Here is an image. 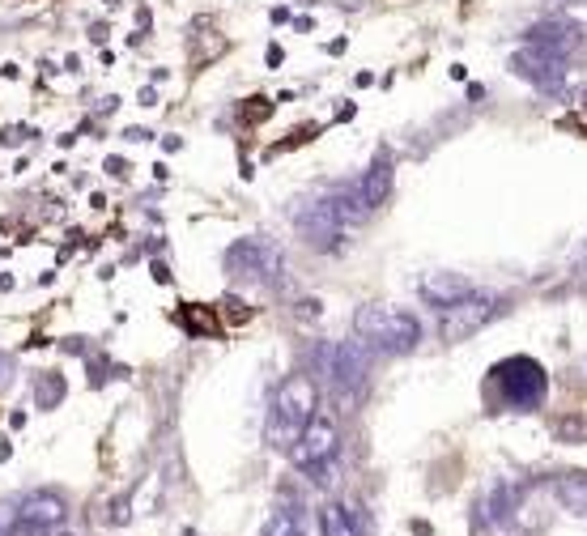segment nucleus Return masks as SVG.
Segmentation results:
<instances>
[{"mask_svg":"<svg viewBox=\"0 0 587 536\" xmlns=\"http://www.w3.org/2000/svg\"><path fill=\"white\" fill-rule=\"evenodd\" d=\"M315 409H320V388H315L311 375H290L281 383V388L273 392V405H268V443L290 451L294 439L303 434V426L315 417Z\"/></svg>","mask_w":587,"mask_h":536,"instance_id":"nucleus-1","label":"nucleus"},{"mask_svg":"<svg viewBox=\"0 0 587 536\" xmlns=\"http://www.w3.org/2000/svg\"><path fill=\"white\" fill-rule=\"evenodd\" d=\"M354 337L371 349V354H413V349L422 345V320H417L413 311L358 307Z\"/></svg>","mask_w":587,"mask_h":536,"instance_id":"nucleus-2","label":"nucleus"},{"mask_svg":"<svg viewBox=\"0 0 587 536\" xmlns=\"http://www.w3.org/2000/svg\"><path fill=\"white\" fill-rule=\"evenodd\" d=\"M490 383L498 392V405L511 409V413H532L541 409L549 400V375L545 366L528 358V354H515V358H502L494 371H490Z\"/></svg>","mask_w":587,"mask_h":536,"instance_id":"nucleus-3","label":"nucleus"},{"mask_svg":"<svg viewBox=\"0 0 587 536\" xmlns=\"http://www.w3.org/2000/svg\"><path fill=\"white\" fill-rule=\"evenodd\" d=\"M226 273L230 277H247V281H264V286H277L285 273V256L281 247H273L268 239H239L226 247Z\"/></svg>","mask_w":587,"mask_h":536,"instance_id":"nucleus-4","label":"nucleus"},{"mask_svg":"<svg viewBox=\"0 0 587 536\" xmlns=\"http://www.w3.org/2000/svg\"><path fill=\"white\" fill-rule=\"evenodd\" d=\"M502 311H507V298L473 290V294L464 298V303H456V307H447V311H443V324H439V332H443V341H451V345H456V341L477 337V332H481L485 324H494Z\"/></svg>","mask_w":587,"mask_h":536,"instance_id":"nucleus-5","label":"nucleus"},{"mask_svg":"<svg viewBox=\"0 0 587 536\" xmlns=\"http://www.w3.org/2000/svg\"><path fill=\"white\" fill-rule=\"evenodd\" d=\"M337 451H341V422L328 409H315V417L303 426V434H298L294 447H290V464L307 473V468H315V464L337 460Z\"/></svg>","mask_w":587,"mask_h":536,"instance_id":"nucleus-6","label":"nucleus"},{"mask_svg":"<svg viewBox=\"0 0 587 536\" xmlns=\"http://www.w3.org/2000/svg\"><path fill=\"white\" fill-rule=\"evenodd\" d=\"M511 73L524 77V81H532L536 90H558L570 69H566V56H553V52H545V47L524 43V47H519V52L511 56Z\"/></svg>","mask_w":587,"mask_h":536,"instance_id":"nucleus-7","label":"nucleus"},{"mask_svg":"<svg viewBox=\"0 0 587 536\" xmlns=\"http://www.w3.org/2000/svg\"><path fill=\"white\" fill-rule=\"evenodd\" d=\"M371 349H366L358 337H349V341H337V375H332V392H337L345 405L362 392V383L366 375H371Z\"/></svg>","mask_w":587,"mask_h":536,"instance_id":"nucleus-8","label":"nucleus"},{"mask_svg":"<svg viewBox=\"0 0 587 536\" xmlns=\"http://www.w3.org/2000/svg\"><path fill=\"white\" fill-rule=\"evenodd\" d=\"M18 519L30 532H56L64 519H69V502H64L56 490H35V494L18 498Z\"/></svg>","mask_w":587,"mask_h":536,"instance_id":"nucleus-9","label":"nucleus"},{"mask_svg":"<svg viewBox=\"0 0 587 536\" xmlns=\"http://www.w3.org/2000/svg\"><path fill=\"white\" fill-rule=\"evenodd\" d=\"M528 43L545 47V52H553V56H570V52H579V47H583V26L566 22V18L536 22V26H528Z\"/></svg>","mask_w":587,"mask_h":536,"instance_id":"nucleus-10","label":"nucleus"},{"mask_svg":"<svg viewBox=\"0 0 587 536\" xmlns=\"http://www.w3.org/2000/svg\"><path fill=\"white\" fill-rule=\"evenodd\" d=\"M320 532L324 536H371V519L362 515L358 502H324Z\"/></svg>","mask_w":587,"mask_h":536,"instance_id":"nucleus-11","label":"nucleus"},{"mask_svg":"<svg viewBox=\"0 0 587 536\" xmlns=\"http://www.w3.org/2000/svg\"><path fill=\"white\" fill-rule=\"evenodd\" d=\"M473 290H477V286H473L468 277H460V273H430L422 286H417V294H422L430 307H439V311L464 303V298L473 294Z\"/></svg>","mask_w":587,"mask_h":536,"instance_id":"nucleus-12","label":"nucleus"},{"mask_svg":"<svg viewBox=\"0 0 587 536\" xmlns=\"http://www.w3.org/2000/svg\"><path fill=\"white\" fill-rule=\"evenodd\" d=\"M392 188H396L392 158L379 154V158L362 171V179H358V192H362V200H366V209H383V205H388V200H392Z\"/></svg>","mask_w":587,"mask_h":536,"instance_id":"nucleus-13","label":"nucleus"},{"mask_svg":"<svg viewBox=\"0 0 587 536\" xmlns=\"http://www.w3.org/2000/svg\"><path fill=\"white\" fill-rule=\"evenodd\" d=\"M515 507H519V485H511V481H494L477 502L481 524H507V519L515 515Z\"/></svg>","mask_w":587,"mask_h":536,"instance_id":"nucleus-14","label":"nucleus"},{"mask_svg":"<svg viewBox=\"0 0 587 536\" xmlns=\"http://www.w3.org/2000/svg\"><path fill=\"white\" fill-rule=\"evenodd\" d=\"M549 490H553V498H558L566 511L587 515V473H562V477H553Z\"/></svg>","mask_w":587,"mask_h":536,"instance_id":"nucleus-15","label":"nucleus"},{"mask_svg":"<svg viewBox=\"0 0 587 536\" xmlns=\"http://www.w3.org/2000/svg\"><path fill=\"white\" fill-rule=\"evenodd\" d=\"M256 536H307L303 511H298V507H277V511L260 524V532H256Z\"/></svg>","mask_w":587,"mask_h":536,"instance_id":"nucleus-16","label":"nucleus"},{"mask_svg":"<svg viewBox=\"0 0 587 536\" xmlns=\"http://www.w3.org/2000/svg\"><path fill=\"white\" fill-rule=\"evenodd\" d=\"M311 366H315V375H324L328 379V388H332V375H337V341H320L311 349Z\"/></svg>","mask_w":587,"mask_h":536,"instance_id":"nucleus-17","label":"nucleus"},{"mask_svg":"<svg viewBox=\"0 0 587 536\" xmlns=\"http://www.w3.org/2000/svg\"><path fill=\"white\" fill-rule=\"evenodd\" d=\"M35 400H39V409H56L64 400V379L60 375H43L39 388H35Z\"/></svg>","mask_w":587,"mask_h":536,"instance_id":"nucleus-18","label":"nucleus"},{"mask_svg":"<svg viewBox=\"0 0 587 536\" xmlns=\"http://www.w3.org/2000/svg\"><path fill=\"white\" fill-rule=\"evenodd\" d=\"M553 434H558L562 443H583L587 439V417H558V422H553Z\"/></svg>","mask_w":587,"mask_h":536,"instance_id":"nucleus-19","label":"nucleus"},{"mask_svg":"<svg viewBox=\"0 0 587 536\" xmlns=\"http://www.w3.org/2000/svg\"><path fill=\"white\" fill-rule=\"evenodd\" d=\"M311 473V481L320 485V490H332V485L341 481V468H337V460H328V464H315V468H307Z\"/></svg>","mask_w":587,"mask_h":536,"instance_id":"nucleus-20","label":"nucleus"},{"mask_svg":"<svg viewBox=\"0 0 587 536\" xmlns=\"http://www.w3.org/2000/svg\"><path fill=\"white\" fill-rule=\"evenodd\" d=\"M18 528H22V519H18V502L5 498V502H0V536H13Z\"/></svg>","mask_w":587,"mask_h":536,"instance_id":"nucleus-21","label":"nucleus"},{"mask_svg":"<svg viewBox=\"0 0 587 536\" xmlns=\"http://www.w3.org/2000/svg\"><path fill=\"white\" fill-rule=\"evenodd\" d=\"M294 315H298V320H320V315H324V303H320V298H298V303H294Z\"/></svg>","mask_w":587,"mask_h":536,"instance_id":"nucleus-22","label":"nucleus"},{"mask_svg":"<svg viewBox=\"0 0 587 536\" xmlns=\"http://www.w3.org/2000/svg\"><path fill=\"white\" fill-rule=\"evenodd\" d=\"M103 166H107V175H111V179H124V175H128V162H124V158H107Z\"/></svg>","mask_w":587,"mask_h":536,"instance_id":"nucleus-23","label":"nucleus"},{"mask_svg":"<svg viewBox=\"0 0 587 536\" xmlns=\"http://www.w3.org/2000/svg\"><path fill=\"white\" fill-rule=\"evenodd\" d=\"M154 281H158V286H166V281H171V273H166V264H154Z\"/></svg>","mask_w":587,"mask_h":536,"instance_id":"nucleus-24","label":"nucleus"},{"mask_svg":"<svg viewBox=\"0 0 587 536\" xmlns=\"http://www.w3.org/2000/svg\"><path fill=\"white\" fill-rule=\"evenodd\" d=\"M124 137H128V141H149V132H145V128H128Z\"/></svg>","mask_w":587,"mask_h":536,"instance_id":"nucleus-25","label":"nucleus"},{"mask_svg":"<svg viewBox=\"0 0 587 536\" xmlns=\"http://www.w3.org/2000/svg\"><path fill=\"white\" fill-rule=\"evenodd\" d=\"M583 111H587V90H583Z\"/></svg>","mask_w":587,"mask_h":536,"instance_id":"nucleus-26","label":"nucleus"}]
</instances>
